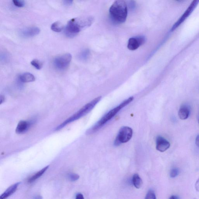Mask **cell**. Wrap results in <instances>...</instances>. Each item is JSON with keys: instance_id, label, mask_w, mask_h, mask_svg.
I'll use <instances>...</instances> for the list:
<instances>
[{"instance_id": "cell-26", "label": "cell", "mask_w": 199, "mask_h": 199, "mask_svg": "<svg viewBox=\"0 0 199 199\" xmlns=\"http://www.w3.org/2000/svg\"><path fill=\"white\" fill-rule=\"evenodd\" d=\"M76 199H85L83 195L82 194H77L76 196Z\"/></svg>"}, {"instance_id": "cell-30", "label": "cell", "mask_w": 199, "mask_h": 199, "mask_svg": "<svg viewBox=\"0 0 199 199\" xmlns=\"http://www.w3.org/2000/svg\"><path fill=\"white\" fill-rule=\"evenodd\" d=\"M42 197L41 196H38L34 197V199H42Z\"/></svg>"}, {"instance_id": "cell-11", "label": "cell", "mask_w": 199, "mask_h": 199, "mask_svg": "<svg viewBox=\"0 0 199 199\" xmlns=\"http://www.w3.org/2000/svg\"><path fill=\"white\" fill-rule=\"evenodd\" d=\"M30 126V122L25 121H21L17 126L16 132L18 134H22L26 132L29 128Z\"/></svg>"}, {"instance_id": "cell-4", "label": "cell", "mask_w": 199, "mask_h": 199, "mask_svg": "<svg viewBox=\"0 0 199 199\" xmlns=\"http://www.w3.org/2000/svg\"><path fill=\"white\" fill-rule=\"evenodd\" d=\"M133 135V130L128 126L122 127L119 131L115 140L114 144L117 146L127 142L130 140Z\"/></svg>"}, {"instance_id": "cell-10", "label": "cell", "mask_w": 199, "mask_h": 199, "mask_svg": "<svg viewBox=\"0 0 199 199\" xmlns=\"http://www.w3.org/2000/svg\"><path fill=\"white\" fill-rule=\"evenodd\" d=\"M40 32V30L38 27H32L23 29L20 32V34L25 37H32L39 34Z\"/></svg>"}, {"instance_id": "cell-6", "label": "cell", "mask_w": 199, "mask_h": 199, "mask_svg": "<svg viewBox=\"0 0 199 199\" xmlns=\"http://www.w3.org/2000/svg\"><path fill=\"white\" fill-rule=\"evenodd\" d=\"M72 56L70 53L58 56L53 61V65L56 69L60 70H65L68 67L71 62Z\"/></svg>"}, {"instance_id": "cell-8", "label": "cell", "mask_w": 199, "mask_h": 199, "mask_svg": "<svg viewBox=\"0 0 199 199\" xmlns=\"http://www.w3.org/2000/svg\"><path fill=\"white\" fill-rule=\"evenodd\" d=\"M145 38L143 36H138L130 38L128 41L127 47L130 50H135L145 42Z\"/></svg>"}, {"instance_id": "cell-9", "label": "cell", "mask_w": 199, "mask_h": 199, "mask_svg": "<svg viewBox=\"0 0 199 199\" xmlns=\"http://www.w3.org/2000/svg\"><path fill=\"white\" fill-rule=\"evenodd\" d=\"M156 148L161 152H164L169 148L170 144L168 141L161 136H157L156 138Z\"/></svg>"}, {"instance_id": "cell-23", "label": "cell", "mask_w": 199, "mask_h": 199, "mask_svg": "<svg viewBox=\"0 0 199 199\" xmlns=\"http://www.w3.org/2000/svg\"><path fill=\"white\" fill-rule=\"evenodd\" d=\"M88 50H85V51L82 52L80 53V54L79 55V59L82 60H85L88 57Z\"/></svg>"}, {"instance_id": "cell-7", "label": "cell", "mask_w": 199, "mask_h": 199, "mask_svg": "<svg viewBox=\"0 0 199 199\" xmlns=\"http://www.w3.org/2000/svg\"><path fill=\"white\" fill-rule=\"evenodd\" d=\"M199 2V1H196V0L192 1L188 8L186 9L184 13L179 18L178 21H177L175 24L173 25L172 28L171 29V31H174V30L178 28L180 24L186 19V18H187L189 16V15L192 13V12L193 11L194 9L197 7Z\"/></svg>"}, {"instance_id": "cell-5", "label": "cell", "mask_w": 199, "mask_h": 199, "mask_svg": "<svg viewBox=\"0 0 199 199\" xmlns=\"http://www.w3.org/2000/svg\"><path fill=\"white\" fill-rule=\"evenodd\" d=\"M82 29L76 18H73L67 23L65 30V34L69 37H73L78 33Z\"/></svg>"}, {"instance_id": "cell-15", "label": "cell", "mask_w": 199, "mask_h": 199, "mask_svg": "<svg viewBox=\"0 0 199 199\" xmlns=\"http://www.w3.org/2000/svg\"><path fill=\"white\" fill-rule=\"evenodd\" d=\"M49 166H46L45 167L42 168L41 170H40L38 171V172L36 173L34 175L30 177L28 180L29 183H33V182H34L35 180L37 179L38 178H39V177H41V176L45 172V171L47 170L49 168Z\"/></svg>"}, {"instance_id": "cell-18", "label": "cell", "mask_w": 199, "mask_h": 199, "mask_svg": "<svg viewBox=\"0 0 199 199\" xmlns=\"http://www.w3.org/2000/svg\"><path fill=\"white\" fill-rule=\"evenodd\" d=\"M31 64L38 70H40L43 66L42 63L36 59L33 60H32Z\"/></svg>"}, {"instance_id": "cell-31", "label": "cell", "mask_w": 199, "mask_h": 199, "mask_svg": "<svg viewBox=\"0 0 199 199\" xmlns=\"http://www.w3.org/2000/svg\"><path fill=\"white\" fill-rule=\"evenodd\" d=\"M197 122H198V123L199 124V113L198 114V117H197Z\"/></svg>"}, {"instance_id": "cell-20", "label": "cell", "mask_w": 199, "mask_h": 199, "mask_svg": "<svg viewBox=\"0 0 199 199\" xmlns=\"http://www.w3.org/2000/svg\"><path fill=\"white\" fill-rule=\"evenodd\" d=\"M13 4L15 6L18 7H22L25 5V2L24 1L21 0H14L13 1Z\"/></svg>"}, {"instance_id": "cell-21", "label": "cell", "mask_w": 199, "mask_h": 199, "mask_svg": "<svg viewBox=\"0 0 199 199\" xmlns=\"http://www.w3.org/2000/svg\"><path fill=\"white\" fill-rule=\"evenodd\" d=\"M179 172V171L178 169L176 168H173L171 170L170 173V176L171 178H175L178 175Z\"/></svg>"}, {"instance_id": "cell-1", "label": "cell", "mask_w": 199, "mask_h": 199, "mask_svg": "<svg viewBox=\"0 0 199 199\" xmlns=\"http://www.w3.org/2000/svg\"><path fill=\"white\" fill-rule=\"evenodd\" d=\"M134 99V97L133 96L128 98V99L125 100L117 107L113 108V109L106 113L99 122L95 124L92 127L90 128L87 131L86 134L88 135L91 134L98 131L104 125H105L107 122L111 120L113 117H114L117 114V113L120 111L121 110L132 102Z\"/></svg>"}, {"instance_id": "cell-28", "label": "cell", "mask_w": 199, "mask_h": 199, "mask_svg": "<svg viewBox=\"0 0 199 199\" xmlns=\"http://www.w3.org/2000/svg\"><path fill=\"white\" fill-rule=\"evenodd\" d=\"M5 101V98L4 96H1V104H2Z\"/></svg>"}, {"instance_id": "cell-19", "label": "cell", "mask_w": 199, "mask_h": 199, "mask_svg": "<svg viewBox=\"0 0 199 199\" xmlns=\"http://www.w3.org/2000/svg\"><path fill=\"white\" fill-rule=\"evenodd\" d=\"M145 199H157L154 191L152 190H150L147 193Z\"/></svg>"}, {"instance_id": "cell-3", "label": "cell", "mask_w": 199, "mask_h": 199, "mask_svg": "<svg viewBox=\"0 0 199 199\" xmlns=\"http://www.w3.org/2000/svg\"><path fill=\"white\" fill-rule=\"evenodd\" d=\"M109 13L112 19L114 22L118 24L125 22L128 13L126 2L120 0L115 1L110 7Z\"/></svg>"}, {"instance_id": "cell-25", "label": "cell", "mask_w": 199, "mask_h": 199, "mask_svg": "<svg viewBox=\"0 0 199 199\" xmlns=\"http://www.w3.org/2000/svg\"><path fill=\"white\" fill-rule=\"evenodd\" d=\"M195 188L196 191L199 192V178L197 179L195 183Z\"/></svg>"}, {"instance_id": "cell-12", "label": "cell", "mask_w": 199, "mask_h": 199, "mask_svg": "<svg viewBox=\"0 0 199 199\" xmlns=\"http://www.w3.org/2000/svg\"><path fill=\"white\" fill-rule=\"evenodd\" d=\"M190 108L188 105H182L180 107L178 112L179 117L182 120H185L189 117L190 115Z\"/></svg>"}, {"instance_id": "cell-24", "label": "cell", "mask_w": 199, "mask_h": 199, "mask_svg": "<svg viewBox=\"0 0 199 199\" xmlns=\"http://www.w3.org/2000/svg\"><path fill=\"white\" fill-rule=\"evenodd\" d=\"M73 1H64L63 4L64 5L66 6H69L73 4Z\"/></svg>"}, {"instance_id": "cell-14", "label": "cell", "mask_w": 199, "mask_h": 199, "mask_svg": "<svg viewBox=\"0 0 199 199\" xmlns=\"http://www.w3.org/2000/svg\"><path fill=\"white\" fill-rule=\"evenodd\" d=\"M19 80L21 82H34L35 77L33 74L26 73H23L19 76Z\"/></svg>"}, {"instance_id": "cell-13", "label": "cell", "mask_w": 199, "mask_h": 199, "mask_svg": "<svg viewBox=\"0 0 199 199\" xmlns=\"http://www.w3.org/2000/svg\"><path fill=\"white\" fill-rule=\"evenodd\" d=\"M20 183H16L15 184L9 187L8 189L6 190V191L3 193L0 197V199H7V197H10L12 194H13L16 191L18 187V185Z\"/></svg>"}, {"instance_id": "cell-16", "label": "cell", "mask_w": 199, "mask_h": 199, "mask_svg": "<svg viewBox=\"0 0 199 199\" xmlns=\"http://www.w3.org/2000/svg\"><path fill=\"white\" fill-rule=\"evenodd\" d=\"M132 182L135 187L138 189H140L141 187L142 184H143L142 179H141L138 174H135L133 175Z\"/></svg>"}, {"instance_id": "cell-29", "label": "cell", "mask_w": 199, "mask_h": 199, "mask_svg": "<svg viewBox=\"0 0 199 199\" xmlns=\"http://www.w3.org/2000/svg\"><path fill=\"white\" fill-rule=\"evenodd\" d=\"M169 199H178V198H177V197H176V196L172 195L170 197Z\"/></svg>"}, {"instance_id": "cell-17", "label": "cell", "mask_w": 199, "mask_h": 199, "mask_svg": "<svg viewBox=\"0 0 199 199\" xmlns=\"http://www.w3.org/2000/svg\"><path fill=\"white\" fill-rule=\"evenodd\" d=\"M51 29L54 32L59 33L62 31L63 29V25L60 22L56 21L51 24Z\"/></svg>"}, {"instance_id": "cell-22", "label": "cell", "mask_w": 199, "mask_h": 199, "mask_svg": "<svg viewBox=\"0 0 199 199\" xmlns=\"http://www.w3.org/2000/svg\"><path fill=\"white\" fill-rule=\"evenodd\" d=\"M68 177L70 181H75L79 179V176L77 174L72 173L69 174Z\"/></svg>"}, {"instance_id": "cell-27", "label": "cell", "mask_w": 199, "mask_h": 199, "mask_svg": "<svg viewBox=\"0 0 199 199\" xmlns=\"http://www.w3.org/2000/svg\"><path fill=\"white\" fill-rule=\"evenodd\" d=\"M196 144L199 148V135H197L196 139Z\"/></svg>"}, {"instance_id": "cell-2", "label": "cell", "mask_w": 199, "mask_h": 199, "mask_svg": "<svg viewBox=\"0 0 199 199\" xmlns=\"http://www.w3.org/2000/svg\"><path fill=\"white\" fill-rule=\"evenodd\" d=\"M101 98V96H99V97L93 99L89 103L87 104H86L84 105L80 110L75 113L73 116H70V117L64 121V122H63L62 124H61L60 125H59L55 129V131H59L60 130L65 127L66 126H67L69 124L74 122V121L78 120L81 118L86 115L87 114L89 113L94 108V107L100 100Z\"/></svg>"}]
</instances>
